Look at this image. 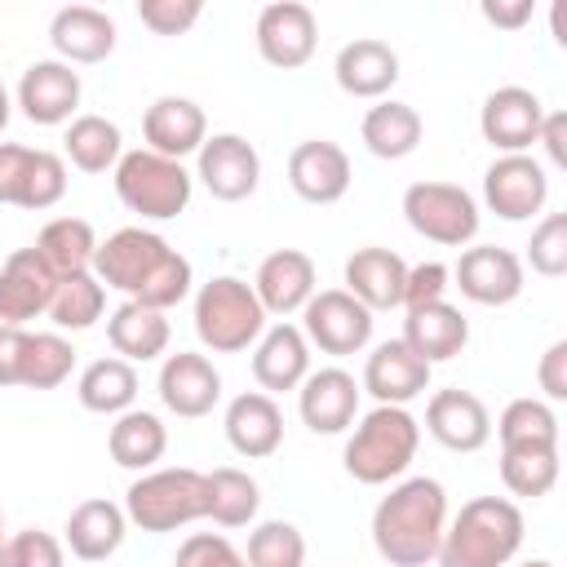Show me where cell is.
Masks as SVG:
<instances>
[{
    "label": "cell",
    "instance_id": "6da1fadb",
    "mask_svg": "<svg viewBox=\"0 0 567 567\" xmlns=\"http://www.w3.org/2000/svg\"><path fill=\"white\" fill-rule=\"evenodd\" d=\"M93 275L102 288L124 292V301H142L151 310H173L177 301L190 297V261L155 230L146 226H124L106 239H97Z\"/></svg>",
    "mask_w": 567,
    "mask_h": 567
},
{
    "label": "cell",
    "instance_id": "7a4b0ae2",
    "mask_svg": "<svg viewBox=\"0 0 567 567\" xmlns=\"http://www.w3.org/2000/svg\"><path fill=\"white\" fill-rule=\"evenodd\" d=\"M447 527V492L430 474L399 478L372 509V545L390 567H425Z\"/></svg>",
    "mask_w": 567,
    "mask_h": 567
},
{
    "label": "cell",
    "instance_id": "3957f363",
    "mask_svg": "<svg viewBox=\"0 0 567 567\" xmlns=\"http://www.w3.org/2000/svg\"><path fill=\"white\" fill-rule=\"evenodd\" d=\"M523 549V509L509 496H474L447 518L434 563L439 567H505Z\"/></svg>",
    "mask_w": 567,
    "mask_h": 567
},
{
    "label": "cell",
    "instance_id": "277c9868",
    "mask_svg": "<svg viewBox=\"0 0 567 567\" xmlns=\"http://www.w3.org/2000/svg\"><path fill=\"white\" fill-rule=\"evenodd\" d=\"M416 447H421V421L408 408L377 403L372 412H363L350 425L341 465H346V474L354 483L385 487V483H394V478L408 474V465L416 461Z\"/></svg>",
    "mask_w": 567,
    "mask_h": 567
},
{
    "label": "cell",
    "instance_id": "5b68a950",
    "mask_svg": "<svg viewBox=\"0 0 567 567\" xmlns=\"http://www.w3.org/2000/svg\"><path fill=\"white\" fill-rule=\"evenodd\" d=\"M190 319H195V337L204 350L213 354H239L248 346H257V337L266 332V310L252 292L248 279H235V275H213L208 284H199L195 292V306H190Z\"/></svg>",
    "mask_w": 567,
    "mask_h": 567
},
{
    "label": "cell",
    "instance_id": "8992f818",
    "mask_svg": "<svg viewBox=\"0 0 567 567\" xmlns=\"http://www.w3.org/2000/svg\"><path fill=\"white\" fill-rule=\"evenodd\" d=\"M115 177V195L128 213H137L142 221H173L186 213L190 195H195V177L186 173L182 159H168V155H155L146 146L137 151H124L120 164L111 168Z\"/></svg>",
    "mask_w": 567,
    "mask_h": 567
},
{
    "label": "cell",
    "instance_id": "52a82bcc",
    "mask_svg": "<svg viewBox=\"0 0 567 567\" xmlns=\"http://www.w3.org/2000/svg\"><path fill=\"white\" fill-rule=\"evenodd\" d=\"M124 518L142 532H177L204 518V474L190 465L146 470L124 492Z\"/></svg>",
    "mask_w": 567,
    "mask_h": 567
},
{
    "label": "cell",
    "instance_id": "ba28073f",
    "mask_svg": "<svg viewBox=\"0 0 567 567\" xmlns=\"http://www.w3.org/2000/svg\"><path fill=\"white\" fill-rule=\"evenodd\" d=\"M408 226L443 248H465L478 235V199L456 182H412L403 190Z\"/></svg>",
    "mask_w": 567,
    "mask_h": 567
},
{
    "label": "cell",
    "instance_id": "9c48e42d",
    "mask_svg": "<svg viewBox=\"0 0 567 567\" xmlns=\"http://www.w3.org/2000/svg\"><path fill=\"white\" fill-rule=\"evenodd\" d=\"M372 310L363 301H354L346 288H319L306 306H301V337L332 354V359H346V354H359L368 350L372 341Z\"/></svg>",
    "mask_w": 567,
    "mask_h": 567
},
{
    "label": "cell",
    "instance_id": "30bf717a",
    "mask_svg": "<svg viewBox=\"0 0 567 567\" xmlns=\"http://www.w3.org/2000/svg\"><path fill=\"white\" fill-rule=\"evenodd\" d=\"M252 40H257L261 62L279 71H297L315 58V44H319L315 9L301 0H270L252 22Z\"/></svg>",
    "mask_w": 567,
    "mask_h": 567
},
{
    "label": "cell",
    "instance_id": "8fae6325",
    "mask_svg": "<svg viewBox=\"0 0 567 567\" xmlns=\"http://www.w3.org/2000/svg\"><path fill=\"white\" fill-rule=\"evenodd\" d=\"M195 177L221 204H239L261 182V155L244 133H213L195 151Z\"/></svg>",
    "mask_w": 567,
    "mask_h": 567
},
{
    "label": "cell",
    "instance_id": "7c38bea8",
    "mask_svg": "<svg viewBox=\"0 0 567 567\" xmlns=\"http://www.w3.org/2000/svg\"><path fill=\"white\" fill-rule=\"evenodd\" d=\"M549 199V173L536 155H496L483 173V204L501 221H532Z\"/></svg>",
    "mask_w": 567,
    "mask_h": 567
},
{
    "label": "cell",
    "instance_id": "4fadbf2b",
    "mask_svg": "<svg viewBox=\"0 0 567 567\" xmlns=\"http://www.w3.org/2000/svg\"><path fill=\"white\" fill-rule=\"evenodd\" d=\"M523 257L501 244H474L452 266V288H461V297L474 306H509L523 292Z\"/></svg>",
    "mask_w": 567,
    "mask_h": 567
},
{
    "label": "cell",
    "instance_id": "5bb4252c",
    "mask_svg": "<svg viewBox=\"0 0 567 567\" xmlns=\"http://www.w3.org/2000/svg\"><path fill=\"white\" fill-rule=\"evenodd\" d=\"M540 120H545V102L523 89V84H501L483 97V111H478V133L483 142H492L501 155H527L536 146V133H540Z\"/></svg>",
    "mask_w": 567,
    "mask_h": 567
},
{
    "label": "cell",
    "instance_id": "9a60e30c",
    "mask_svg": "<svg viewBox=\"0 0 567 567\" xmlns=\"http://www.w3.org/2000/svg\"><path fill=\"white\" fill-rule=\"evenodd\" d=\"M159 403L182 416V421H199L208 416L217 403H221V372L213 368L208 354L199 350H177V354H164L159 363Z\"/></svg>",
    "mask_w": 567,
    "mask_h": 567
},
{
    "label": "cell",
    "instance_id": "2e32d148",
    "mask_svg": "<svg viewBox=\"0 0 567 567\" xmlns=\"http://www.w3.org/2000/svg\"><path fill=\"white\" fill-rule=\"evenodd\" d=\"M359 381L346 368H315L297 385V412L310 434H346L359 421Z\"/></svg>",
    "mask_w": 567,
    "mask_h": 567
},
{
    "label": "cell",
    "instance_id": "e0dca14e",
    "mask_svg": "<svg viewBox=\"0 0 567 567\" xmlns=\"http://www.w3.org/2000/svg\"><path fill=\"white\" fill-rule=\"evenodd\" d=\"M80 71H71L66 62L58 58H35L22 80H18V111L31 120V124H71L75 120V106H80Z\"/></svg>",
    "mask_w": 567,
    "mask_h": 567
},
{
    "label": "cell",
    "instance_id": "ac0fdd59",
    "mask_svg": "<svg viewBox=\"0 0 567 567\" xmlns=\"http://www.w3.org/2000/svg\"><path fill=\"white\" fill-rule=\"evenodd\" d=\"M430 372H434V368H430L403 337H394V341L372 346V354L363 359V381H359V390H368L377 403L408 408L416 394L430 390Z\"/></svg>",
    "mask_w": 567,
    "mask_h": 567
},
{
    "label": "cell",
    "instance_id": "d6986e66",
    "mask_svg": "<svg viewBox=\"0 0 567 567\" xmlns=\"http://www.w3.org/2000/svg\"><path fill=\"white\" fill-rule=\"evenodd\" d=\"M425 434L447 452H478L492 439V412L474 390H434L425 403Z\"/></svg>",
    "mask_w": 567,
    "mask_h": 567
},
{
    "label": "cell",
    "instance_id": "ffe728a7",
    "mask_svg": "<svg viewBox=\"0 0 567 567\" xmlns=\"http://www.w3.org/2000/svg\"><path fill=\"white\" fill-rule=\"evenodd\" d=\"M288 186L306 204H337L350 190V155L328 137H306L288 151Z\"/></svg>",
    "mask_w": 567,
    "mask_h": 567
},
{
    "label": "cell",
    "instance_id": "44dd1931",
    "mask_svg": "<svg viewBox=\"0 0 567 567\" xmlns=\"http://www.w3.org/2000/svg\"><path fill=\"white\" fill-rule=\"evenodd\" d=\"M252 292H257V301H261L266 315L288 319V315H297L319 292V270H315L310 252H301V248H275L270 257H261V266L252 275Z\"/></svg>",
    "mask_w": 567,
    "mask_h": 567
},
{
    "label": "cell",
    "instance_id": "7402d4cb",
    "mask_svg": "<svg viewBox=\"0 0 567 567\" xmlns=\"http://www.w3.org/2000/svg\"><path fill=\"white\" fill-rule=\"evenodd\" d=\"M58 275L44 266L35 248H13L0 266V323L22 328L27 319H40L53 301Z\"/></svg>",
    "mask_w": 567,
    "mask_h": 567
},
{
    "label": "cell",
    "instance_id": "603a6c76",
    "mask_svg": "<svg viewBox=\"0 0 567 567\" xmlns=\"http://www.w3.org/2000/svg\"><path fill=\"white\" fill-rule=\"evenodd\" d=\"M115 40H120L115 18L93 4H62L49 22V44H53L58 62H66V66L106 62L115 53Z\"/></svg>",
    "mask_w": 567,
    "mask_h": 567
},
{
    "label": "cell",
    "instance_id": "cb8c5ba5",
    "mask_svg": "<svg viewBox=\"0 0 567 567\" xmlns=\"http://www.w3.org/2000/svg\"><path fill=\"white\" fill-rule=\"evenodd\" d=\"M142 137H146V151L155 155H168V159H186L204 146L208 137V115L199 102L190 97H177V93H164L146 106L142 115Z\"/></svg>",
    "mask_w": 567,
    "mask_h": 567
},
{
    "label": "cell",
    "instance_id": "d4e9b609",
    "mask_svg": "<svg viewBox=\"0 0 567 567\" xmlns=\"http://www.w3.org/2000/svg\"><path fill=\"white\" fill-rule=\"evenodd\" d=\"M310 372V341L301 337L297 323L279 319L266 323V332L252 346V381L261 385V394H279V390H297Z\"/></svg>",
    "mask_w": 567,
    "mask_h": 567
},
{
    "label": "cell",
    "instance_id": "484cf974",
    "mask_svg": "<svg viewBox=\"0 0 567 567\" xmlns=\"http://www.w3.org/2000/svg\"><path fill=\"white\" fill-rule=\"evenodd\" d=\"M221 430H226V443L248 456V461H266L279 452L284 443V412L270 394L261 390H244L226 403V416H221Z\"/></svg>",
    "mask_w": 567,
    "mask_h": 567
},
{
    "label": "cell",
    "instance_id": "4316f807",
    "mask_svg": "<svg viewBox=\"0 0 567 567\" xmlns=\"http://www.w3.org/2000/svg\"><path fill=\"white\" fill-rule=\"evenodd\" d=\"M332 75H337L341 93L381 102L399 84V53L377 35H359V40L341 44V53L332 62Z\"/></svg>",
    "mask_w": 567,
    "mask_h": 567
},
{
    "label": "cell",
    "instance_id": "83f0119b",
    "mask_svg": "<svg viewBox=\"0 0 567 567\" xmlns=\"http://www.w3.org/2000/svg\"><path fill=\"white\" fill-rule=\"evenodd\" d=\"M128 536V518L124 505L106 501V496H89L66 514L62 527V545L80 558V563H106Z\"/></svg>",
    "mask_w": 567,
    "mask_h": 567
},
{
    "label": "cell",
    "instance_id": "f1b7e54d",
    "mask_svg": "<svg viewBox=\"0 0 567 567\" xmlns=\"http://www.w3.org/2000/svg\"><path fill=\"white\" fill-rule=\"evenodd\" d=\"M346 292L354 301H363L368 310H394L403 306V279H408V261L394 248H354L346 257Z\"/></svg>",
    "mask_w": 567,
    "mask_h": 567
},
{
    "label": "cell",
    "instance_id": "f546056e",
    "mask_svg": "<svg viewBox=\"0 0 567 567\" xmlns=\"http://www.w3.org/2000/svg\"><path fill=\"white\" fill-rule=\"evenodd\" d=\"M403 341L434 368V363L456 359V354L470 346V319H465L452 301H430V306L408 310V319H403Z\"/></svg>",
    "mask_w": 567,
    "mask_h": 567
},
{
    "label": "cell",
    "instance_id": "4dcf8cb0",
    "mask_svg": "<svg viewBox=\"0 0 567 567\" xmlns=\"http://www.w3.org/2000/svg\"><path fill=\"white\" fill-rule=\"evenodd\" d=\"M168 315L164 310H151L142 301H120L106 319V341L115 350V359L124 363H151L168 350Z\"/></svg>",
    "mask_w": 567,
    "mask_h": 567
},
{
    "label": "cell",
    "instance_id": "1f68e13d",
    "mask_svg": "<svg viewBox=\"0 0 567 567\" xmlns=\"http://www.w3.org/2000/svg\"><path fill=\"white\" fill-rule=\"evenodd\" d=\"M359 137H363L368 155H377V159H403V155H412L421 146L425 124H421L416 106L394 102V97H381L377 106L363 111Z\"/></svg>",
    "mask_w": 567,
    "mask_h": 567
},
{
    "label": "cell",
    "instance_id": "d6a6232c",
    "mask_svg": "<svg viewBox=\"0 0 567 567\" xmlns=\"http://www.w3.org/2000/svg\"><path fill=\"white\" fill-rule=\"evenodd\" d=\"M106 452H111V461L120 465V470H155V461L168 452V430H164V421L155 416V412H146V408H128V412H120L115 421H111V430H106Z\"/></svg>",
    "mask_w": 567,
    "mask_h": 567
},
{
    "label": "cell",
    "instance_id": "836d02e7",
    "mask_svg": "<svg viewBox=\"0 0 567 567\" xmlns=\"http://www.w3.org/2000/svg\"><path fill=\"white\" fill-rule=\"evenodd\" d=\"M31 248L44 257V266L58 279L89 275L93 270V257H97V230L84 217H53V221H44V230L35 235Z\"/></svg>",
    "mask_w": 567,
    "mask_h": 567
},
{
    "label": "cell",
    "instance_id": "e575fe53",
    "mask_svg": "<svg viewBox=\"0 0 567 567\" xmlns=\"http://www.w3.org/2000/svg\"><path fill=\"white\" fill-rule=\"evenodd\" d=\"M75 399L84 412H97V416H120L137 403V368L106 354V359H93L80 381H75Z\"/></svg>",
    "mask_w": 567,
    "mask_h": 567
},
{
    "label": "cell",
    "instance_id": "d590c367",
    "mask_svg": "<svg viewBox=\"0 0 567 567\" xmlns=\"http://www.w3.org/2000/svg\"><path fill=\"white\" fill-rule=\"evenodd\" d=\"M261 509V487L248 470L217 465L204 474V518L217 527H248Z\"/></svg>",
    "mask_w": 567,
    "mask_h": 567
},
{
    "label": "cell",
    "instance_id": "8d00e7d4",
    "mask_svg": "<svg viewBox=\"0 0 567 567\" xmlns=\"http://www.w3.org/2000/svg\"><path fill=\"white\" fill-rule=\"evenodd\" d=\"M62 151L80 173H106L124 155V133L106 115H75L62 133Z\"/></svg>",
    "mask_w": 567,
    "mask_h": 567
},
{
    "label": "cell",
    "instance_id": "74e56055",
    "mask_svg": "<svg viewBox=\"0 0 567 567\" xmlns=\"http://www.w3.org/2000/svg\"><path fill=\"white\" fill-rule=\"evenodd\" d=\"M75 368V350L62 332H27L22 363H18V385L22 390H58Z\"/></svg>",
    "mask_w": 567,
    "mask_h": 567
},
{
    "label": "cell",
    "instance_id": "f35d334b",
    "mask_svg": "<svg viewBox=\"0 0 567 567\" xmlns=\"http://www.w3.org/2000/svg\"><path fill=\"white\" fill-rule=\"evenodd\" d=\"M501 447H558V416L545 399H509L496 416Z\"/></svg>",
    "mask_w": 567,
    "mask_h": 567
},
{
    "label": "cell",
    "instance_id": "ab89813d",
    "mask_svg": "<svg viewBox=\"0 0 567 567\" xmlns=\"http://www.w3.org/2000/svg\"><path fill=\"white\" fill-rule=\"evenodd\" d=\"M102 310H106V288H102L97 275L89 270V275L58 279L53 301H49L44 315H49L53 328H62V332H84V328H93V323L102 319Z\"/></svg>",
    "mask_w": 567,
    "mask_h": 567
},
{
    "label": "cell",
    "instance_id": "60d3db41",
    "mask_svg": "<svg viewBox=\"0 0 567 567\" xmlns=\"http://www.w3.org/2000/svg\"><path fill=\"white\" fill-rule=\"evenodd\" d=\"M501 483L509 496H549L558 483V447H501Z\"/></svg>",
    "mask_w": 567,
    "mask_h": 567
},
{
    "label": "cell",
    "instance_id": "b9f144b4",
    "mask_svg": "<svg viewBox=\"0 0 567 567\" xmlns=\"http://www.w3.org/2000/svg\"><path fill=\"white\" fill-rule=\"evenodd\" d=\"M248 567H306V536L288 518H266L248 532V549H239Z\"/></svg>",
    "mask_w": 567,
    "mask_h": 567
},
{
    "label": "cell",
    "instance_id": "7bdbcfd3",
    "mask_svg": "<svg viewBox=\"0 0 567 567\" xmlns=\"http://www.w3.org/2000/svg\"><path fill=\"white\" fill-rule=\"evenodd\" d=\"M527 266L545 279L567 275V213H545L527 239Z\"/></svg>",
    "mask_w": 567,
    "mask_h": 567
},
{
    "label": "cell",
    "instance_id": "ee69618b",
    "mask_svg": "<svg viewBox=\"0 0 567 567\" xmlns=\"http://www.w3.org/2000/svg\"><path fill=\"white\" fill-rule=\"evenodd\" d=\"M66 545L40 527H27V532H13L9 545H4V567H66Z\"/></svg>",
    "mask_w": 567,
    "mask_h": 567
},
{
    "label": "cell",
    "instance_id": "f6af8a7d",
    "mask_svg": "<svg viewBox=\"0 0 567 567\" xmlns=\"http://www.w3.org/2000/svg\"><path fill=\"white\" fill-rule=\"evenodd\" d=\"M173 567H248V563H244V554L221 532H190L177 545Z\"/></svg>",
    "mask_w": 567,
    "mask_h": 567
},
{
    "label": "cell",
    "instance_id": "bcb514c9",
    "mask_svg": "<svg viewBox=\"0 0 567 567\" xmlns=\"http://www.w3.org/2000/svg\"><path fill=\"white\" fill-rule=\"evenodd\" d=\"M204 4L199 0H137V18L155 35H186L199 22Z\"/></svg>",
    "mask_w": 567,
    "mask_h": 567
},
{
    "label": "cell",
    "instance_id": "7dc6e473",
    "mask_svg": "<svg viewBox=\"0 0 567 567\" xmlns=\"http://www.w3.org/2000/svg\"><path fill=\"white\" fill-rule=\"evenodd\" d=\"M447 288H452V270H447L443 261L408 266V279H403V310H416V306H430V301H447Z\"/></svg>",
    "mask_w": 567,
    "mask_h": 567
},
{
    "label": "cell",
    "instance_id": "c3c4849f",
    "mask_svg": "<svg viewBox=\"0 0 567 567\" xmlns=\"http://www.w3.org/2000/svg\"><path fill=\"white\" fill-rule=\"evenodd\" d=\"M27 168H31V146L0 142V204H13V208L22 204Z\"/></svg>",
    "mask_w": 567,
    "mask_h": 567
},
{
    "label": "cell",
    "instance_id": "681fc988",
    "mask_svg": "<svg viewBox=\"0 0 567 567\" xmlns=\"http://www.w3.org/2000/svg\"><path fill=\"white\" fill-rule=\"evenodd\" d=\"M536 381H540V390H545L549 403H563V399H567V341H554V346L540 354Z\"/></svg>",
    "mask_w": 567,
    "mask_h": 567
},
{
    "label": "cell",
    "instance_id": "f907efd6",
    "mask_svg": "<svg viewBox=\"0 0 567 567\" xmlns=\"http://www.w3.org/2000/svg\"><path fill=\"white\" fill-rule=\"evenodd\" d=\"M536 146L545 151L549 168H567V115L563 111H545L540 133H536Z\"/></svg>",
    "mask_w": 567,
    "mask_h": 567
},
{
    "label": "cell",
    "instance_id": "816d5d0a",
    "mask_svg": "<svg viewBox=\"0 0 567 567\" xmlns=\"http://www.w3.org/2000/svg\"><path fill=\"white\" fill-rule=\"evenodd\" d=\"M478 13H483L492 27H501V31H518V27L532 22L536 4H532V0H483Z\"/></svg>",
    "mask_w": 567,
    "mask_h": 567
},
{
    "label": "cell",
    "instance_id": "f5cc1de1",
    "mask_svg": "<svg viewBox=\"0 0 567 567\" xmlns=\"http://www.w3.org/2000/svg\"><path fill=\"white\" fill-rule=\"evenodd\" d=\"M22 346H27V328H9V323H0V390L18 385Z\"/></svg>",
    "mask_w": 567,
    "mask_h": 567
},
{
    "label": "cell",
    "instance_id": "db71d44e",
    "mask_svg": "<svg viewBox=\"0 0 567 567\" xmlns=\"http://www.w3.org/2000/svg\"><path fill=\"white\" fill-rule=\"evenodd\" d=\"M9 115H13V102H9V89H4V80H0V133H4Z\"/></svg>",
    "mask_w": 567,
    "mask_h": 567
},
{
    "label": "cell",
    "instance_id": "11a10c76",
    "mask_svg": "<svg viewBox=\"0 0 567 567\" xmlns=\"http://www.w3.org/2000/svg\"><path fill=\"white\" fill-rule=\"evenodd\" d=\"M4 545H9V536H4V509H0V567H4Z\"/></svg>",
    "mask_w": 567,
    "mask_h": 567
},
{
    "label": "cell",
    "instance_id": "9f6ffc18",
    "mask_svg": "<svg viewBox=\"0 0 567 567\" xmlns=\"http://www.w3.org/2000/svg\"><path fill=\"white\" fill-rule=\"evenodd\" d=\"M523 567H554L549 558H532V563H523Z\"/></svg>",
    "mask_w": 567,
    "mask_h": 567
}]
</instances>
